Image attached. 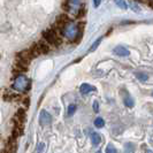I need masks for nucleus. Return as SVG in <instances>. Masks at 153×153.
Here are the masks:
<instances>
[{"label": "nucleus", "mask_w": 153, "mask_h": 153, "mask_svg": "<svg viewBox=\"0 0 153 153\" xmlns=\"http://www.w3.org/2000/svg\"><path fill=\"white\" fill-rule=\"evenodd\" d=\"M42 35H43V39H44L50 46L52 45V46H54V47H58V46L61 45V43H62L61 37H60L52 28L46 29L45 31H43Z\"/></svg>", "instance_id": "obj_1"}, {"label": "nucleus", "mask_w": 153, "mask_h": 153, "mask_svg": "<svg viewBox=\"0 0 153 153\" xmlns=\"http://www.w3.org/2000/svg\"><path fill=\"white\" fill-rule=\"evenodd\" d=\"M30 79L24 75H20L15 78L14 83H13V88L20 92H27L30 89Z\"/></svg>", "instance_id": "obj_2"}, {"label": "nucleus", "mask_w": 153, "mask_h": 153, "mask_svg": "<svg viewBox=\"0 0 153 153\" xmlns=\"http://www.w3.org/2000/svg\"><path fill=\"white\" fill-rule=\"evenodd\" d=\"M35 58L31 55V53L29 52V50H23L21 52H19V53L16 54V60L20 62H22L24 65H29L32 60H33Z\"/></svg>", "instance_id": "obj_3"}, {"label": "nucleus", "mask_w": 153, "mask_h": 153, "mask_svg": "<svg viewBox=\"0 0 153 153\" xmlns=\"http://www.w3.org/2000/svg\"><path fill=\"white\" fill-rule=\"evenodd\" d=\"M71 21L70 20V17H69L66 13H61V14H59V15L56 16V19H55V23H54V25L58 28V29H60L61 30L62 28Z\"/></svg>", "instance_id": "obj_4"}, {"label": "nucleus", "mask_w": 153, "mask_h": 153, "mask_svg": "<svg viewBox=\"0 0 153 153\" xmlns=\"http://www.w3.org/2000/svg\"><path fill=\"white\" fill-rule=\"evenodd\" d=\"M36 45L38 47L39 54H47L50 53V51H51V46L48 45L44 39H39L38 42L36 43Z\"/></svg>", "instance_id": "obj_5"}, {"label": "nucleus", "mask_w": 153, "mask_h": 153, "mask_svg": "<svg viewBox=\"0 0 153 153\" xmlns=\"http://www.w3.org/2000/svg\"><path fill=\"white\" fill-rule=\"evenodd\" d=\"M51 121H52L51 115L48 114L46 111H42V112H40V116H39V122H40V124H43V126L50 124Z\"/></svg>", "instance_id": "obj_6"}, {"label": "nucleus", "mask_w": 153, "mask_h": 153, "mask_svg": "<svg viewBox=\"0 0 153 153\" xmlns=\"http://www.w3.org/2000/svg\"><path fill=\"white\" fill-rule=\"evenodd\" d=\"M114 53L119 56H128L129 55V51L127 48H124L123 46H116L114 48Z\"/></svg>", "instance_id": "obj_7"}, {"label": "nucleus", "mask_w": 153, "mask_h": 153, "mask_svg": "<svg viewBox=\"0 0 153 153\" xmlns=\"http://www.w3.org/2000/svg\"><path fill=\"white\" fill-rule=\"evenodd\" d=\"M94 90H96V89H94L92 85L86 84V83L81 85V89H79V91H81L82 94H86V93H89V92H91V91H94Z\"/></svg>", "instance_id": "obj_8"}, {"label": "nucleus", "mask_w": 153, "mask_h": 153, "mask_svg": "<svg viewBox=\"0 0 153 153\" xmlns=\"http://www.w3.org/2000/svg\"><path fill=\"white\" fill-rule=\"evenodd\" d=\"M14 70H16L17 73H21V71H25V70H28V66L27 65H24L22 62L17 61L16 60L15 65H14Z\"/></svg>", "instance_id": "obj_9"}, {"label": "nucleus", "mask_w": 153, "mask_h": 153, "mask_svg": "<svg viewBox=\"0 0 153 153\" xmlns=\"http://www.w3.org/2000/svg\"><path fill=\"white\" fill-rule=\"evenodd\" d=\"M91 142L93 146H98L101 142V138H100V135L98 132H92L91 134Z\"/></svg>", "instance_id": "obj_10"}, {"label": "nucleus", "mask_w": 153, "mask_h": 153, "mask_svg": "<svg viewBox=\"0 0 153 153\" xmlns=\"http://www.w3.org/2000/svg\"><path fill=\"white\" fill-rule=\"evenodd\" d=\"M123 100H124V104H126V106H128V107H132L134 106V99L131 98L130 96L127 93L126 94V97L123 98Z\"/></svg>", "instance_id": "obj_11"}, {"label": "nucleus", "mask_w": 153, "mask_h": 153, "mask_svg": "<svg viewBox=\"0 0 153 153\" xmlns=\"http://www.w3.org/2000/svg\"><path fill=\"white\" fill-rule=\"evenodd\" d=\"M135 151V145L132 143H128L124 147V153H134Z\"/></svg>", "instance_id": "obj_12"}, {"label": "nucleus", "mask_w": 153, "mask_h": 153, "mask_svg": "<svg viewBox=\"0 0 153 153\" xmlns=\"http://www.w3.org/2000/svg\"><path fill=\"white\" fill-rule=\"evenodd\" d=\"M115 1V4L119 6V7L121 8V9H127V2L124 1V0H114Z\"/></svg>", "instance_id": "obj_13"}, {"label": "nucleus", "mask_w": 153, "mask_h": 153, "mask_svg": "<svg viewBox=\"0 0 153 153\" xmlns=\"http://www.w3.org/2000/svg\"><path fill=\"white\" fill-rule=\"evenodd\" d=\"M136 76L142 82H146L147 81V74H145V73H136Z\"/></svg>", "instance_id": "obj_14"}, {"label": "nucleus", "mask_w": 153, "mask_h": 153, "mask_svg": "<svg viewBox=\"0 0 153 153\" xmlns=\"http://www.w3.org/2000/svg\"><path fill=\"white\" fill-rule=\"evenodd\" d=\"M104 124H105V122H104V120H102L101 117H97V119H96V121H94V126H96L97 128H102V127H104Z\"/></svg>", "instance_id": "obj_15"}, {"label": "nucleus", "mask_w": 153, "mask_h": 153, "mask_svg": "<svg viewBox=\"0 0 153 153\" xmlns=\"http://www.w3.org/2000/svg\"><path fill=\"white\" fill-rule=\"evenodd\" d=\"M101 39H102V38H98L96 42H94V43H93V44H92V46L90 47V51H94V50H96V48L99 46V44L101 43Z\"/></svg>", "instance_id": "obj_16"}, {"label": "nucleus", "mask_w": 153, "mask_h": 153, "mask_svg": "<svg viewBox=\"0 0 153 153\" xmlns=\"http://www.w3.org/2000/svg\"><path fill=\"white\" fill-rule=\"evenodd\" d=\"M106 153H117V151H116V149H115L112 144H109V145L106 147Z\"/></svg>", "instance_id": "obj_17"}, {"label": "nucleus", "mask_w": 153, "mask_h": 153, "mask_svg": "<svg viewBox=\"0 0 153 153\" xmlns=\"http://www.w3.org/2000/svg\"><path fill=\"white\" fill-rule=\"evenodd\" d=\"M75 109H76V106H75V105H69L68 115H73V113L75 112Z\"/></svg>", "instance_id": "obj_18"}, {"label": "nucleus", "mask_w": 153, "mask_h": 153, "mask_svg": "<svg viewBox=\"0 0 153 153\" xmlns=\"http://www.w3.org/2000/svg\"><path fill=\"white\" fill-rule=\"evenodd\" d=\"M130 5H131V8H132L135 12H140V8L138 7V6L136 5V4H135V2H131Z\"/></svg>", "instance_id": "obj_19"}, {"label": "nucleus", "mask_w": 153, "mask_h": 153, "mask_svg": "<svg viewBox=\"0 0 153 153\" xmlns=\"http://www.w3.org/2000/svg\"><path fill=\"white\" fill-rule=\"evenodd\" d=\"M93 109H94V112H98V111H99V107H98V101H94V102H93Z\"/></svg>", "instance_id": "obj_20"}, {"label": "nucleus", "mask_w": 153, "mask_h": 153, "mask_svg": "<svg viewBox=\"0 0 153 153\" xmlns=\"http://www.w3.org/2000/svg\"><path fill=\"white\" fill-rule=\"evenodd\" d=\"M43 149H44V144H43V143H39L38 146H37V151H38V152H42Z\"/></svg>", "instance_id": "obj_21"}, {"label": "nucleus", "mask_w": 153, "mask_h": 153, "mask_svg": "<svg viewBox=\"0 0 153 153\" xmlns=\"http://www.w3.org/2000/svg\"><path fill=\"white\" fill-rule=\"evenodd\" d=\"M100 2H101V0H93V5H94V7H98L100 5Z\"/></svg>", "instance_id": "obj_22"}, {"label": "nucleus", "mask_w": 153, "mask_h": 153, "mask_svg": "<svg viewBox=\"0 0 153 153\" xmlns=\"http://www.w3.org/2000/svg\"><path fill=\"white\" fill-rule=\"evenodd\" d=\"M97 153H101V152H100V151H99V152H97Z\"/></svg>", "instance_id": "obj_23"}]
</instances>
